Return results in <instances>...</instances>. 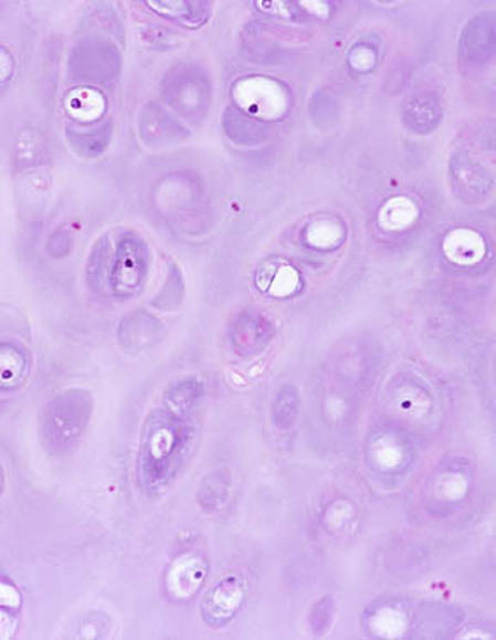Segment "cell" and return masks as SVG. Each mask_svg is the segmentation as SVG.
I'll return each mask as SVG.
<instances>
[{
	"mask_svg": "<svg viewBox=\"0 0 496 640\" xmlns=\"http://www.w3.org/2000/svg\"><path fill=\"white\" fill-rule=\"evenodd\" d=\"M224 130L239 144H258L267 137V126L239 109H228Z\"/></svg>",
	"mask_w": 496,
	"mask_h": 640,
	"instance_id": "cell-14",
	"label": "cell"
},
{
	"mask_svg": "<svg viewBox=\"0 0 496 640\" xmlns=\"http://www.w3.org/2000/svg\"><path fill=\"white\" fill-rule=\"evenodd\" d=\"M352 54L360 55V63L353 66V70L357 71H368L374 66L376 63V54L372 49L363 48V45H359V48L353 49Z\"/></svg>",
	"mask_w": 496,
	"mask_h": 640,
	"instance_id": "cell-19",
	"label": "cell"
},
{
	"mask_svg": "<svg viewBox=\"0 0 496 640\" xmlns=\"http://www.w3.org/2000/svg\"><path fill=\"white\" fill-rule=\"evenodd\" d=\"M197 384L193 380H184L177 384V386L169 389L168 399L169 406L177 409L178 412L190 408L196 401Z\"/></svg>",
	"mask_w": 496,
	"mask_h": 640,
	"instance_id": "cell-18",
	"label": "cell"
},
{
	"mask_svg": "<svg viewBox=\"0 0 496 640\" xmlns=\"http://www.w3.org/2000/svg\"><path fill=\"white\" fill-rule=\"evenodd\" d=\"M402 122L412 134H431L443 122L442 98L434 92L411 95L403 103Z\"/></svg>",
	"mask_w": 496,
	"mask_h": 640,
	"instance_id": "cell-7",
	"label": "cell"
},
{
	"mask_svg": "<svg viewBox=\"0 0 496 640\" xmlns=\"http://www.w3.org/2000/svg\"><path fill=\"white\" fill-rule=\"evenodd\" d=\"M162 325L159 319L147 315L145 311L131 313V315L123 318L119 325L118 338L125 349L128 350H145L149 347L156 346L157 340L162 337Z\"/></svg>",
	"mask_w": 496,
	"mask_h": 640,
	"instance_id": "cell-9",
	"label": "cell"
},
{
	"mask_svg": "<svg viewBox=\"0 0 496 640\" xmlns=\"http://www.w3.org/2000/svg\"><path fill=\"white\" fill-rule=\"evenodd\" d=\"M175 433L162 423H154L152 430L145 436L144 449H141V464L145 475H157L159 464L169 461L175 452Z\"/></svg>",
	"mask_w": 496,
	"mask_h": 640,
	"instance_id": "cell-11",
	"label": "cell"
},
{
	"mask_svg": "<svg viewBox=\"0 0 496 640\" xmlns=\"http://www.w3.org/2000/svg\"><path fill=\"white\" fill-rule=\"evenodd\" d=\"M445 251L450 260L471 263L481 258V252L485 251V244L481 242V237L476 233L458 230L446 237Z\"/></svg>",
	"mask_w": 496,
	"mask_h": 640,
	"instance_id": "cell-15",
	"label": "cell"
},
{
	"mask_svg": "<svg viewBox=\"0 0 496 640\" xmlns=\"http://www.w3.org/2000/svg\"><path fill=\"white\" fill-rule=\"evenodd\" d=\"M28 375V358L11 344H0V390H17Z\"/></svg>",
	"mask_w": 496,
	"mask_h": 640,
	"instance_id": "cell-13",
	"label": "cell"
},
{
	"mask_svg": "<svg viewBox=\"0 0 496 640\" xmlns=\"http://www.w3.org/2000/svg\"><path fill=\"white\" fill-rule=\"evenodd\" d=\"M0 491H2V470H0Z\"/></svg>",
	"mask_w": 496,
	"mask_h": 640,
	"instance_id": "cell-21",
	"label": "cell"
},
{
	"mask_svg": "<svg viewBox=\"0 0 496 640\" xmlns=\"http://www.w3.org/2000/svg\"><path fill=\"white\" fill-rule=\"evenodd\" d=\"M113 128L109 123L97 126H71L67 128L66 138L71 149L85 158H98L109 146Z\"/></svg>",
	"mask_w": 496,
	"mask_h": 640,
	"instance_id": "cell-12",
	"label": "cell"
},
{
	"mask_svg": "<svg viewBox=\"0 0 496 640\" xmlns=\"http://www.w3.org/2000/svg\"><path fill=\"white\" fill-rule=\"evenodd\" d=\"M12 70H14V60L12 55L9 54L8 49L0 48V82H4L9 76L12 75Z\"/></svg>",
	"mask_w": 496,
	"mask_h": 640,
	"instance_id": "cell-20",
	"label": "cell"
},
{
	"mask_svg": "<svg viewBox=\"0 0 496 640\" xmlns=\"http://www.w3.org/2000/svg\"><path fill=\"white\" fill-rule=\"evenodd\" d=\"M203 575H205V565L202 559L187 554L172 563L169 568L168 578H166L169 594L177 599H188L202 586Z\"/></svg>",
	"mask_w": 496,
	"mask_h": 640,
	"instance_id": "cell-10",
	"label": "cell"
},
{
	"mask_svg": "<svg viewBox=\"0 0 496 640\" xmlns=\"http://www.w3.org/2000/svg\"><path fill=\"white\" fill-rule=\"evenodd\" d=\"M162 92L166 103L184 118L205 116L211 106V82L196 67L178 66L169 71Z\"/></svg>",
	"mask_w": 496,
	"mask_h": 640,
	"instance_id": "cell-3",
	"label": "cell"
},
{
	"mask_svg": "<svg viewBox=\"0 0 496 640\" xmlns=\"http://www.w3.org/2000/svg\"><path fill=\"white\" fill-rule=\"evenodd\" d=\"M94 411V399L82 389L64 390L52 397L42 412L40 436L54 454L66 452L85 433Z\"/></svg>",
	"mask_w": 496,
	"mask_h": 640,
	"instance_id": "cell-2",
	"label": "cell"
},
{
	"mask_svg": "<svg viewBox=\"0 0 496 640\" xmlns=\"http://www.w3.org/2000/svg\"><path fill=\"white\" fill-rule=\"evenodd\" d=\"M150 264L152 254L147 242L126 230L95 242L86 263V280L98 294L131 297L144 288Z\"/></svg>",
	"mask_w": 496,
	"mask_h": 640,
	"instance_id": "cell-1",
	"label": "cell"
},
{
	"mask_svg": "<svg viewBox=\"0 0 496 640\" xmlns=\"http://www.w3.org/2000/svg\"><path fill=\"white\" fill-rule=\"evenodd\" d=\"M187 132L180 123L175 122L172 116L160 109L157 104H147L140 115V137L149 146H168L175 141H181L187 137Z\"/></svg>",
	"mask_w": 496,
	"mask_h": 640,
	"instance_id": "cell-8",
	"label": "cell"
},
{
	"mask_svg": "<svg viewBox=\"0 0 496 640\" xmlns=\"http://www.w3.org/2000/svg\"><path fill=\"white\" fill-rule=\"evenodd\" d=\"M415 214H418V209L412 202L407 199H395V201L388 202L381 211V223L387 229H403L415 220Z\"/></svg>",
	"mask_w": 496,
	"mask_h": 640,
	"instance_id": "cell-17",
	"label": "cell"
},
{
	"mask_svg": "<svg viewBox=\"0 0 496 640\" xmlns=\"http://www.w3.org/2000/svg\"><path fill=\"white\" fill-rule=\"evenodd\" d=\"M450 177L454 192L465 202H477L485 199L492 190L493 178L485 166L467 154H454Z\"/></svg>",
	"mask_w": 496,
	"mask_h": 640,
	"instance_id": "cell-4",
	"label": "cell"
},
{
	"mask_svg": "<svg viewBox=\"0 0 496 640\" xmlns=\"http://www.w3.org/2000/svg\"><path fill=\"white\" fill-rule=\"evenodd\" d=\"M71 64L75 75L92 82H104L116 75L119 66V54L109 44L88 42L78 45L73 52Z\"/></svg>",
	"mask_w": 496,
	"mask_h": 640,
	"instance_id": "cell-6",
	"label": "cell"
},
{
	"mask_svg": "<svg viewBox=\"0 0 496 640\" xmlns=\"http://www.w3.org/2000/svg\"><path fill=\"white\" fill-rule=\"evenodd\" d=\"M149 4L154 11L172 20L183 21L190 27H196V20L202 23L209 14V6H205V2H149Z\"/></svg>",
	"mask_w": 496,
	"mask_h": 640,
	"instance_id": "cell-16",
	"label": "cell"
},
{
	"mask_svg": "<svg viewBox=\"0 0 496 640\" xmlns=\"http://www.w3.org/2000/svg\"><path fill=\"white\" fill-rule=\"evenodd\" d=\"M496 52V27L492 17H476L465 24L458 42L461 60L474 66L489 63Z\"/></svg>",
	"mask_w": 496,
	"mask_h": 640,
	"instance_id": "cell-5",
	"label": "cell"
}]
</instances>
